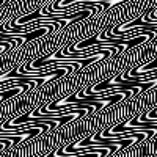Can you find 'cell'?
Here are the masks:
<instances>
[{"label":"cell","instance_id":"obj_1","mask_svg":"<svg viewBox=\"0 0 157 157\" xmlns=\"http://www.w3.org/2000/svg\"><path fill=\"white\" fill-rule=\"evenodd\" d=\"M157 112V85L124 98L116 104H109L104 109L83 116V126L90 134H101L118 124L129 123L134 118Z\"/></svg>","mask_w":157,"mask_h":157},{"label":"cell","instance_id":"obj_2","mask_svg":"<svg viewBox=\"0 0 157 157\" xmlns=\"http://www.w3.org/2000/svg\"><path fill=\"white\" fill-rule=\"evenodd\" d=\"M21 93H24V90L19 88V86L17 88H10V90H5V91H0V102H5V101H8L11 98L21 94Z\"/></svg>","mask_w":157,"mask_h":157},{"label":"cell","instance_id":"obj_3","mask_svg":"<svg viewBox=\"0 0 157 157\" xmlns=\"http://www.w3.org/2000/svg\"><path fill=\"white\" fill-rule=\"evenodd\" d=\"M2 47H0V55L6 54V52H10L13 47H14V44H13L11 41H6V39H2V44H0Z\"/></svg>","mask_w":157,"mask_h":157}]
</instances>
